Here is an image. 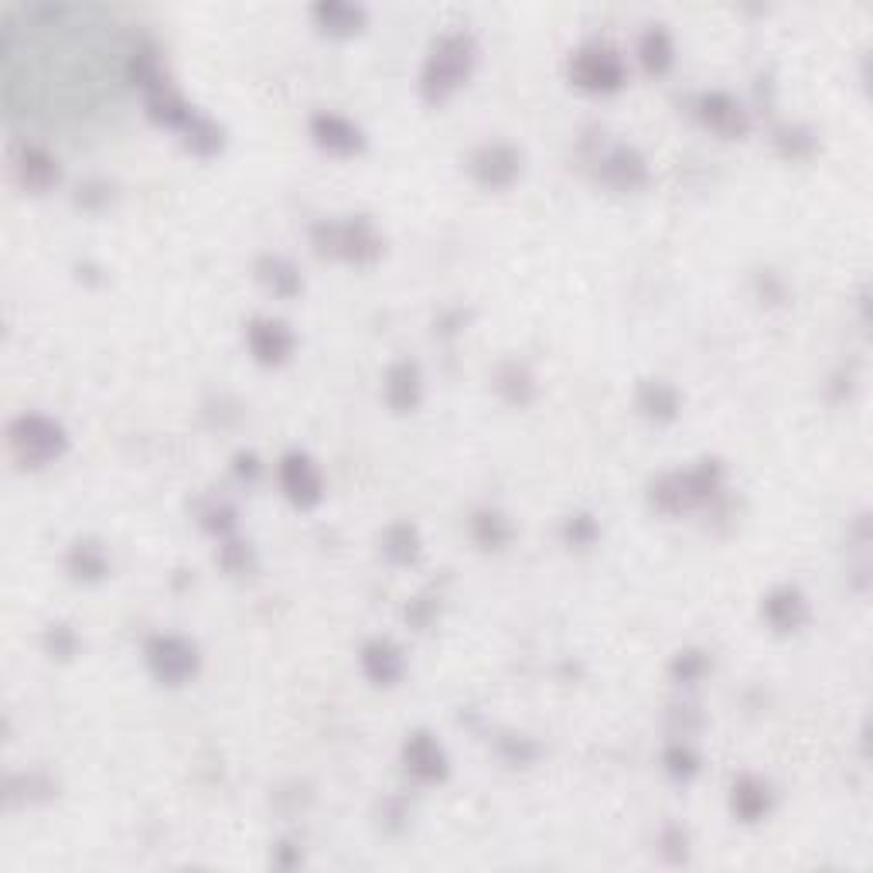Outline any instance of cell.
I'll use <instances>...</instances> for the list:
<instances>
[{
	"label": "cell",
	"instance_id": "cell-20",
	"mask_svg": "<svg viewBox=\"0 0 873 873\" xmlns=\"http://www.w3.org/2000/svg\"><path fill=\"white\" fill-rule=\"evenodd\" d=\"M638 406L655 420H673L679 409V393L669 382H645V386L638 390Z\"/></svg>",
	"mask_w": 873,
	"mask_h": 873
},
{
	"label": "cell",
	"instance_id": "cell-26",
	"mask_svg": "<svg viewBox=\"0 0 873 873\" xmlns=\"http://www.w3.org/2000/svg\"><path fill=\"white\" fill-rule=\"evenodd\" d=\"M665 767H669L676 778H692V775H697L700 761H697V754H692L689 748H679V743H676V748L665 751Z\"/></svg>",
	"mask_w": 873,
	"mask_h": 873
},
{
	"label": "cell",
	"instance_id": "cell-13",
	"mask_svg": "<svg viewBox=\"0 0 873 873\" xmlns=\"http://www.w3.org/2000/svg\"><path fill=\"white\" fill-rule=\"evenodd\" d=\"M806 614H809L806 598L795 587H778L764 598V618L775 631H795L806 622Z\"/></svg>",
	"mask_w": 873,
	"mask_h": 873
},
{
	"label": "cell",
	"instance_id": "cell-12",
	"mask_svg": "<svg viewBox=\"0 0 873 873\" xmlns=\"http://www.w3.org/2000/svg\"><path fill=\"white\" fill-rule=\"evenodd\" d=\"M311 137L318 140V147L331 153H355L362 147V131L339 113H318L311 120Z\"/></svg>",
	"mask_w": 873,
	"mask_h": 873
},
{
	"label": "cell",
	"instance_id": "cell-15",
	"mask_svg": "<svg viewBox=\"0 0 873 873\" xmlns=\"http://www.w3.org/2000/svg\"><path fill=\"white\" fill-rule=\"evenodd\" d=\"M730 806L737 812V819H743V823H761V819L767 815V809H772V788H767L761 778H740L734 785V795H730Z\"/></svg>",
	"mask_w": 873,
	"mask_h": 873
},
{
	"label": "cell",
	"instance_id": "cell-2",
	"mask_svg": "<svg viewBox=\"0 0 873 873\" xmlns=\"http://www.w3.org/2000/svg\"><path fill=\"white\" fill-rule=\"evenodd\" d=\"M8 441H11V451L17 454L21 465H28V468H41V465H48V460L62 457V451L69 444L65 430L41 414H21L8 427Z\"/></svg>",
	"mask_w": 873,
	"mask_h": 873
},
{
	"label": "cell",
	"instance_id": "cell-1",
	"mask_svg": "<svg viewBox=\"0 0 873 873\" xmlns=\"http://www.w3.org/2000/svg\"><path fill=\"white\" fill-rule=\"evenodd\" d=\"M475 62V41L465 32H447L433 41L430 59L423 65V96L430 102H444L460 83L468 79Z\"/></svg>",
	"mask_w": 873,
	"mask_h": 873
},
{
	"label": "cell",
	"instance_id": "cell-6",
	"mask_svg": "<svg viewBox=\"0 0 873 873\" xmlns=\"http://www.w3.org/2000/svg\"><path fill=\"white\" fill-rule=\"evenodd\" d=\"M246 342H249L253 358H256V362H263V366L287 362L294 345H297L294 331L284 321H273V318H256L246 328Z\"/></svg>",
	"mask_w": 873,
	"mask_h": 873
},
{
	"label": "cell",
	"instance_id": "cell-11",
	"mask_svg": "<svg viewBox=\"0 0 873 873\" xmlns=\"http://www.w3.org/2000/svg\"><path fill=\"white\" fill-rule=\"evenodd\" d=\"M700 116H703V123L710 126V131L724 134V137L748 134V113H743L740 102L734 96H727V93H706L700 99Z\"/></svg>",
	"mask_w": 873,
	"mask_h": 873
},
{
	"label": "cell",
	"instance_id": "cell-22",
	"mask_svg": "<svg viewBox=\"0 0 873 873\" xmlns=\"http://www.w3.org/2000/svg\"><path fill=\"white\" fill-rule=\"evenodd\" d=\"M260 270H263V280L280 297H294L300 291V273L287 260H270V256H267V260L260 263Z\"/></svg>",
	"mask_w": 873,
	"mask_h": 873
},
{
	"label": "cell",
	"instance_id": "cell-10",
	"mask_svg": "<svg viewBox=\"0 0 873 873\" xmlns=\"http://www.w3.org/2000/svg\"><path fill=\"white\" fill-rule=\"evenodd\" d=\"M14 171H17V182L32 192H48L51 185L59 182V161L51 158L45 147H35V144H21L17 153H14Z\"/></svg>",
	"mask_w": 873,
	"mask_h": 873
},
{
	"label": "cell",
	"instance_id": "cell-5",
	"mask_svg": "<svg viewBox=\"0 0 873 873\" xmlns=\"http://www.w3.org/2000/svg\"><path fill=\"white\" fill-rule=\"evenodd\" d=\"M147 665L161 683L182 686L198 669V652H195V645L188 638L158 635V638H150V645H147Z\"/></svg>",
	"mask_w": 873,
	"mask_h": 873
},
{
	"label": "cell",
	"instance_id": "cell-28",
	"mask_svg": "<svg viewBox=\"0 0 873 873\" xmlns=\"http://www.w3.org/2000/svg\"><path fill=\"white\" fill-rule=\"evenodd\" d=\"M703 669H706V662H703L697 652H686V655H679V659H676V676H679V679H686V683H689V679H697Z\"/></svg>",
	"mask_w": 873,
	"mask_h": 873
},
{
	"label": "cell",
	"instance_id": "cell-23",
	"mask_svg": "<svg viewBox=\"0 0 873 873\" xmlns=\"http://www.w3.org/2000/svg\"><path fill=\"white\" fill-rule=\"evenodd\" d=\"M508 536H512V529H508V522L499 516V512H481V516L475 519V539H478L484 550L505 546Z\"/></svg>",
	"mask_w": 873,
	"mask_h": 873
},
{
	"label": "cell",
	"instance_id": "cell-29",
	"mask_svg": "<svg viewBox=\"0 0 873 873\" xmlns=\"http://www.w3.org/2000/svg\"><path fill=\"white\" fill-rule=\"evenodd\" d=\"M48 649L56 652V655H72V649H75V638L62 628V625H56L48 631Z\"/></svg>",
	"mask_w": 873,
	"mask_h": 873
},
{
	"label": "cell",
	"instance_id": "cell-8",
	"mask_svg": "<svg viewBox=\"0 0 873 873\" xmlns=\"http://www.w3.org/2000/svg\"><path fill=\"white\" fill-rule=\"evenodd\" d=\"M519 168H522L519 153L508 144H488L471 161V171L484 188H508L519 177Z\"/></svg>",
	"mask_w": 873,
	"mask_h": 873
},
{
	"label": "cell",
	"instance_id": "cell-16",
	"mask_svg": "<svg viewBox=\"0 0 873 873\" xmlns=\"http://www.w3.org/2000/svg\"><path fill=\"white\" fill-rule=\"evenodd\" d=\"M386 403L396 414H409L420 403V372L414 362H396L386 376Z\"/></svg>",
	"mask_w": 873,
	"mask_h": 873
},
{
	"label": "cell",
	"instance_id": "cell-14",
	"mask_svg": "<svg viewBox=\"0 0 873 873\" xmlns=\"http://www.w3.org/2000/svg\"><path fill=\"white\" fill-rule=\"evenodd\" d=\"M362 669L376 686H393L403 676V655L390 641H369L362 649Z\"/></svg>",
	"mask_w": 873,
	"mask_h": 873
},
{
	"label": "cell",
	"instance_id": "cell-9",
	"mask_svg": "<svg viewBox=\"0 0 873 873\" xmlns=\"http://www.w3.org/2000/svg\"><path fill=\"white\" fill-rule=\"evenodd\" d=\"M403 761H406V772L414 775V778H420V782H441L447 775V754H444V748L430 734H423V730L406 740Z\"/></svg>",
	"mask_w": 873,
	"mask_h": 873
},
{
	"label": "cell",
	"instance_id": "cell-18",
	"mask_svg": "<svg viewBox=\"0 0 873 873\" xmlns=\"http://www.w3.org/2000/svg\"><path fill=\"white\" fill-rule=\"evenodd\" d=\"M673 56H676V48H673V38L665 28H659V24H652V28L641 35L638 41V59L641 65H645L649 72H665L673 65Z\"/></svg>",
	"mask_w": 873,
	"mask_h": 873
},
{
	"label": "cell",
	"instance_id": "cell-7",
	"mask_svg": "<svg viewBox=\"0 0 873 873\" xmlns=\"http://www.w3.org/2000/svg\"><path fill=\"white\" fill-rule=\"evenodd\" d=\"M280 484L291 502H297L300 508H311L321 502V475L315 468V460L307 454H287L280 460Z\"/></svg>",
	"mask_w": 873,
	"mask_h": 873
},
{
	"label": "cell",
	"instance_id": "cell-19",
	"mask_svg": "<svg viewBox=\"0 0 873 873\" xmlns=\"http://www.w3.org/2000/svg\"><path fill=\"white\" fill-rule=\"evenodd\" d=\"M315 17L331 35H352V32H358V24L366 21V11L352 8V4H339V0H328V4L315 8Z\"/></svg>",
	"mask_w": 873,
	"mask_h": 873
},
{
	"label": "cell",
	"instance_id": "cell-27",
	"mask_svg": "<svg viewBox=\"0 0 873 873\" xmlns=\"http://www.w3.org/2000/svg\"><path fill=\"white\" fill-rule=\"evenodd\" d=\"M567 536H570V543H577V546H587L590 539L598 536V526H594V519L577 516V519H570V522H567Z\"/></svg>",
	"mask_w": 873,
	"mask_h": 873
},
{
	"label": "cell",
	"instance_id": "cell-4",
	"mask_svg": "<svg viewBox=\"0 0 873 873\" xmlns=\"http://www.w3.org/2000/svg\"><path fill=\"white\" fill-rule=\"evenodd\" d=\"M315 243L321 253L342 256V260H352V263H369L382 249V239L376 236V229L366 219H352L342 225H318Z\"/></svg>",
	"mask_w": 873,
	"mask_h": 873
},
{
	"label": "cell",
	"instance_id": "cell-24",
	"mask_svg": "<svg viewBox=\"0 0 873 873\" xmlns=\"http://www.w3.org/2000/svg\"><path fill=\"white\" fill-rule=\"evenodd\" d=\"M386 553H390L396 563H409V560H414V556L420 553L417 529H414V526H406V522L393 526V529L386 532Z\"/></svg>",
	"mask_w": 873,
	"mask_h": 873
},
{
	"label": "cell",
	"instance_id": "cell-3",
	"mask_svg": "<svg viewBox=\"0 0 873 873\" xmlns=\"http://www.w3.org/2000/svg\"><path fill=\"white\" fill-rule=\"evenodd\" d=\"M570 79L590 93H614L625 86V62L607 45H587L570 59Z\"/></svg>",
	"mask_w": 873,
	"mask_h": 873
},
{
	"label": "cell",
	"instance_id": "cell-21",
	"mask_svg": "<svg viewBox=\"0 0 873 873\" xmlns=\"http://www.w3.org/2000/svg\"><path fill=\"white\" fill-rule=\"evenodd\" d=\"M69 570L83 580H99L107 574V553H102L96 543H75L69 553Z\"/></svg>",
	"mask_w": 873,
	"mask_h": 873
},
{
	"label": "cell",
	"instance_id": "cell-17",
	"mask_svg": "<svg viewBox=\"0 0 873 873\" xmlns=\"http://www.w3.org/2000/svg\"><path fill=\"white\" fill-rule=\"evenodd\" d=\"M604 177L614 185V188H622V192H631L638 185H645V161L638 158V153L631 147H618L611 153V158L604 161Z\"/></svg>",
	"mask_w": 873,
	"mask_h": 873
},
{
	"label": "cell",
	"instance_id": "cell-25",
	"mask_svg": "<svg viewBox=\"0 0 873 873\" xmlns=\"http://www.w3.org/2000/svg\"><path fill=\"white\" fill-rule=\"evenodd\" d=\"M185 134H188V144H192L198 153H212V150H219V144H222L219 126L209 123V120H201V116H195V123L188 126Z\"/></svg>",
	"mask_w": 873,
	"mask_h": 873
}]
</instances>
